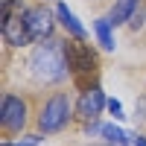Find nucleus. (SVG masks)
<instances>
[{"label":"nucleus","instance_id":"nucleus-10","mask_svg":"<svg viewBox=\"0 0 146 146\" xmlns=\"http://www.w3.org/2000/svg\"><path fill=\"white\" fill-rule=\"evenodd\" d=\"M111 29H114V23L108 21V18H96L94 21V32H96V41L102 44V50H114V47H117Z\"/></svg>","mask_w":146,"mask_h":146},{"label":"nucleus","instance_id":"nucleus-12","mask_svg":"<svg viewBox=\"0 0 146 146\" xmlns=\"http://www.w3.org/2000/svg\"><path fill=\"white\" fill-rule=\"evenodd\" d=\"M108 111L114 114V120H123L126 114H123V105H120V100H108Z\"/></svg>","mask_w":146,"mask_h":146},{"label":"nucleus","instance_id":"nucleus-9","mask_svg":"<svg viewBox=\"0 0 146 146\" xmlns=\"http://www.w3.org/2000/svg\"><path fill=\"white\" fill-rule=\"evenodd\" d=\"M137 6H140V0H114L108 21H111L114 27H123V23H129V21H131V15L137 12Z\"/></svg>","mask_w":146,"mask_h":146},{"label":"nucleus","instance_id":"nucleus-1","mask_svg":"<svg viewBox=\"0 0 146 146\" xmlns=\"http://www.w3.org/2000/svg\"><path fill=\"white\" fill-rule=\"evenodd\" d=\"M29 76L41 85H56L70 73V62H67V41L62 38H44L35 50L29 53Z\"/></svg>","mask_w":146,"mask_h":146},{"label":"nucleus","instance_id":"nucleus-11","mask_svg":"<svg viewBox=\"0 0 146 146\" xmlns=\"http://www.w3.org/2000/svg\"><path fill=\"white\" fill-rule=\"evenodd\" d=\"M100 137H102L105 143H114V146H129V135H126L120 126H114V123H102Z\"/></svg>","mask_w":146,"mask_h":146},{"label":"nucleus","instance_id":"nucleus-2","mask_svg":"<svg viewBox=\"0 0 146 146\" xmlns=\"http://www.w3.org/2000/svg\"><path fill=\"white\" fill-rule=\"evenodd\" d=\"M73 102L64 91H56L44 100L41 111H38V131L41 135H56V131L67 129V123L73 120Z\"/></svg>","mask_w":146,"mask_h":146},{"label":"nucleus","instance_id":"nucleus-13","mask_svg":"<svg viewBox=\"0 0 146 146\" xmlns=\"http://www.w3.org/2000/svg\"><path fill=\"white\" fill-rule=\"evenodd\" d=\"M38 143H41V137L35 135V137H27V140H18V143H9V140H6V143H0V146H38Z\"/></svg>","mask_w":146,"mask_h":146},{"label":"nucleus","instance_id":"nucleus-8","mask_svg":"<svg viewBox=\"0 0 146 146\" xmlns=\"http://www.w3.org/2000/svg\"><path fill=\"white\" fill-rule=\"evenodd\" d=\"M56 18L62 21V27L70 32V38H79V41H85L88 38V32H85V27L76 21V15L67 9V3H56Z\"/></svg>","mask_w":146,"mask_h":146},{"label":"nucleus","instance_id":"nucleus-6","mask_svg":"<svg viewBox=\"0 0 146 146\" xmlns=\"http://www.w3.org/2000/svg\"><path fill=\"white\" fill-rule=\"evenodd\" d=\"M23 23H27V35L29 41H44V38H53V12L44 9V6H27V15H23Z\"/></svg>","mask_w":146,"mask_h":146},{"label":"nucleus","instance_id":"nucleus-7","mask_svg":"<svg viewBox=\"0 0 146 146\" xmlns=\"http://www.w3.org/2000/svg\"><path fill=\"white\" fill-rule=\"evenodd\" d=\"M102 108H108V100H105L102 88L96 82L85 85L82 94H79V102H76V114L85 120V123H91V120H96V117L102 114Z\"/></svg>","mask_w":146,"mask_h":146},{"label":"nucleus","instance_id":"nucleus-4","mask_svg":"<svg viewBox=\"0 0 146 146\" xmlns=\"http://www.w3.org/2000/svg\"><path fill=\"white\" fill-rule=\"evenodd\" d=\"M67 62H70V73L76 79H91L100 73V56L91 50V44H85L79 38L67 41Z\"/></svg>","mask_w":146,"mask_h":146},{"label":"nucleus","instance_id":"nucleus-14","mask_svg":"<svg viewBox=\"0 0 146 146\" xmlns=\"http://www.w3.org/2000/svg\"><path fill=\"white\" fill-rule=\"evenodd\" d=\"M135 146H146V137H140V135H135V140H131Z\"/></svg>","mask_w":146,"mask_h":146},{"label":"nucleus","instance_id":"nucleus-3","mask_svg":"<svg viewBox=\"0 0 146 146\" xmlns=\"http://www.w3.org/2000/svg\"><path fill=\"white\" fill-rule=\"evenodd\" d=\"M23 15H27L23 0H3V3H0V32H3V41L9 47H27V44H32L29 35H27Z\"/></svg>","mask_w":146,"mask_h":146},{"label":"nucleus","instance_id":"nucleus-5","mask_svg":"<svg viewBox=\"0 0 146 146\" xmlns=\"http://www.w3.org/2000/svg\"><path fill=\"white\" fill-rule=\"evenodd\" d=\"M27 114H29L27 100L18 94H6L0 100V129H3V135H21L29 120Z\"/></svg>","mask_w":146,"mask_h":146},{"label":"nucleus","instance_id":"nucleus-15","mask_svg":"<svg viewBox=\"0 0 146 146\" xmlns=\"http://www.w3.org/2000/svg\"><path fill=\"white\" fill-rule=\"evenodd\" d=\"M105 146H114V143H105Z\"/></svg>","mask_w":146,"mask_h":146}]
</instances>
